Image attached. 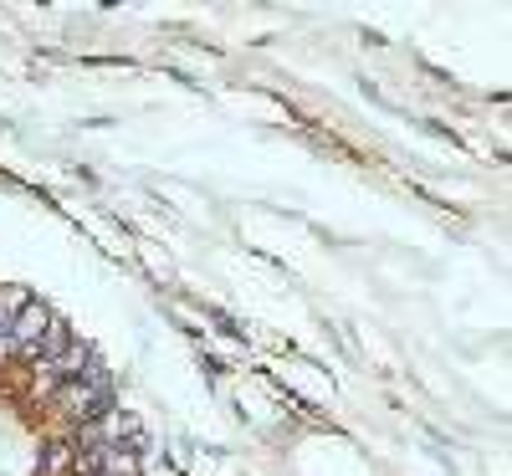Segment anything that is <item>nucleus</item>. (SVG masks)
Returning <instances> with one entry per match:
<instances>
[{"label": "nucleus", "mask_w": 512, "mask_h": 476, "mask_svg": "<svg viewBox=\"0 0 512 476\" xmlns=\"http://www.w3.org/2000/svg\"><path fill=\"white\" fill-rule=\"evenodd\" d=\"M72 343H77V338H72V328H67L62 318H52V323H47V333L36 338V349H31L26 359H31V364H52V359H62V354L72 349Z\"/></svg>", "instance_id": "nucleus-4"}, {"label": "nucleus", "mask_w": 512, "mask_h": 476, "mask_svg": "<svg viewBox=\"0 0 512 476\" xmlns=\"http://www.w3.org/2000/svg\"><path fill=\"white\" fill-rule=\"evenodd\" d=\"M72 471H77V446H72V441H52V446H41L36 476H72Z\"/></svg>", "instance_id": "nucleus-5"}, {"label": "nucleus", "mask_w": 512, "mask_h": 476, "mask_svg": "<svg viewBox=\"0 0 512 476\" xmlns=\"http://www.w3.org/2000/svg\"><path fill=\"white\" fill-rule=\"evenodd\" d=\"M52 400H57V410H62L72 425H93V420H103L108 410H118V389H113V374L103 369V359H93L77 379H67Z\"/></svg>", "instance_id": "nucleus-1"}, {"label": "nucleus", "mask_w": 512, "mask_h": 476, "mask_svg": "<svg viewBox=\"0 0 512 476\" xmlns=\"http://www.w3.org/2000/svg\"><path fill=\"white\" fill-rule=\"evenodd\" d=\"M52 318H57V313L47 308V302H36V297H31L26 308H21V313L11 318V349H16L21 359H26V354L36 349V338L47 333V323H52Z\"/></svg>", "instance_id": "nucleus-3"}, {"label": "nucleus", "mask_w": 512, "mask_h": 476, "mask_svg": "<svg viewBox=\"0 0 512 476\" xmlns=\"http://www.w3.org/2000/svg\"><path fill=\"white\" fill-rule=\"evenodd\" d=\"M98 354L88 349V343H72V349L62 354V359H52V364H36V389L41 395H57V389L67 384V379H77L82 369H88Z\"/></svg>", "instance_id": "nucleus-2"}]
</instances>
